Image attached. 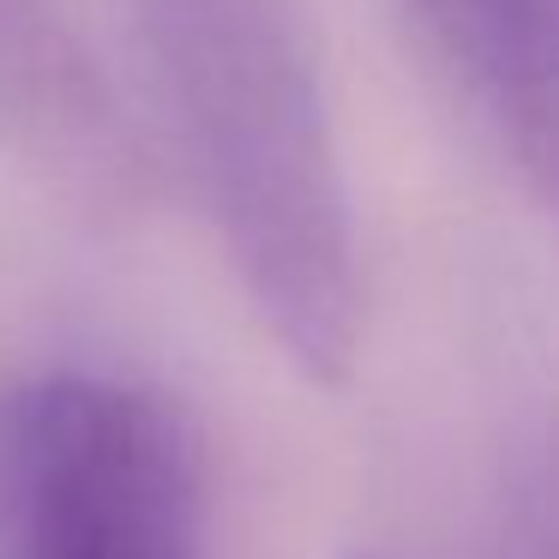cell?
Here are the masks:
<instances>
[{"mask_svg":"<svg viewBox=\"0 0 559 559\" xmlns=\"http://www.w3.org/2000/svg\"><path fill=\"white\" fill-rule=\"evenodd\" d=\"M0 559H205L199 457L181 415L91 373L7 385Z\"/></svg>","mask_w":559,"mask_h":559,"instance_id":"2","label":"cell"},{"mask_svg":"<svg viewBox=\"0 0 559 559\" xmlns=\"http://www.w3.org/2000/svg\"><path fill=\"white\" fill-rule=\"evenodd\" d=\"M506 559H559V421L542 433L511 499Z\"/></svg>","mask_w":559,"mask_h":559,"instance_id":"4","label":"cell"},{"mask_svg":"<svg viewBox=\"0 0 559 559\" xmlns=\"http://www.w3.org/2000/svg\"><path fill=\"white\" fill-rule=\"evenodd\" d=\"M518 169L559 211V0H409Z\"/></svg>","mask_w":559,"mask_h":559,"instance_id":"3","label":"cell"},{"mask_svg":"<svg viewBox=\"0 0 559 559\" xmlns=\"http://www.w3.org/2000/svg\"><path fill=\"white\" fill-rule=\"evenodd\" d=\"M169 139L277 349L343 385L361 271L307 0H127Z\"/></svg>","mask_w":559,"mask_h":559,"instance_id":"1","label":"cell"}]
</instances>
